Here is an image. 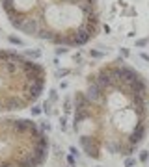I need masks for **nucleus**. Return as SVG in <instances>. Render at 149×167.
<instances>
[{"mask_svg":"<svg viewBox=\"0 0 149 167\" xmlns=\"http://www.w3.org/2000/svg\"><path fill=\"white\" fill-rule=\"evenodd\" d=\"M9 24L58 46H82L101 30L97 0H0Z\"/></svg>","mask_w":149,"mask_h":167,"instance_id":"f03ea898","label":"nucleus"},{"mask_svg":"<svg viewBox=\"0 0 149 167\" xmlns=\"http://www.w3.org/2000/svg\"><path fill=\"white\" fill-rule=\"evenodd\" d=\"M125 165H127V167H132V165H134V160H132V158L129 156L127 160H125Z\"/></svg>","mask_w":149,"mask_h":167,"instance_id":"39448f33","label":"nucleus"},{"mask_svg":"<svg viewBox=\"0 0 149 167\" xmlns=\"http://www.w3.org/2000/svg\"><path fill=\"white\" fill-rule=\"evenodd\" d=\"M47 71L15 50H0V113L21 111L41 97Z\"/></svg>","mask_w":149,"mask_h":167,"instance_id":"7ed1b4c3","label":"nucleus"},{"mask_svg":"<svg viewBox=\"0 0 149 167\" xmlns=\"http://www.w3.org/2000/svg\"><path fill=\"white\" fill-rule=\"evenodd\" d=\"M49 137L30 119L0 117V167H41Z\"/></svg>","mask_w":149,"mask_h":167,"instance_id":"20e7f679","label":"nucleus"},{"mask_svg":"<svg viewBox=\"0 0 149 167\" xmlns=\"http://www.w3.org/2000/svg\"><path fill=\"white\" fill-rule=\"evenodd\" d=\"M149 84L123 59H114L86 78L74 95L73 130L91 160L106 154L132 156L147 134Z\"/></svg>","mask_w":149,"mask_h":167,"instance_id":"f257e3e1","label":"nucleus"}]
</instances>
